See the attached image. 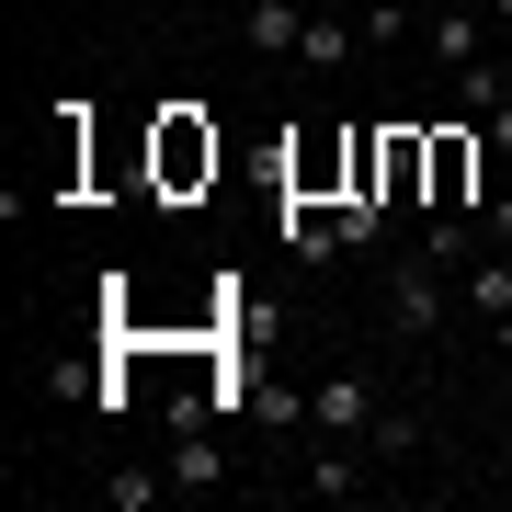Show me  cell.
I'll use <instances>...</instances> for the list:
<instances>
[{"mask_svg":"<svg viewBox=\"0 0 512 512\" xmlns=\"http://www.w3.org/2000/svg\"><path fill=\"white\" fill-rule=\"evenodd\" d=\"M353 23H365V46H399L410 23H421V0H365V12H353Z\"/></svg>","mask_w":512,"mask_h":512,"instance_id":"4fadbf2b","label":"cell"},{"mask_svg":"<svg viewBox=\"0 0 512 512\" xmlns=\"http://www.w3.org/2000/svg\"><path fill=\"white\" fill-rule=\"evenodd\" d=\"M194 171H217V137H205L194 114H171L160 126V183H194Z\"/></svg>","mask_w":512,"mask_h":512,"instance_id":"ba28073f","label":"cell"},{"mask_svg":"<svg viewBox=\"0 0 512 512\" xmlns=\"http://www.w3.org/2000/svg\"><path fill=\"white\" fill-rule=\"evenodd\" d=\"M160 490H171V467H114V478H103V501H114V512H148Z\"/></svg>","mask_w":512,"mask_h":512,"instance_id":"7c38bea8","label":"cell"},{"mask_svg":"<svg viewBox=\"0 0 512 512\" xmlns=\"http://www.w3.org/2000/svg\"><path fill=\"white\" fill-rule=\"evenodd\" d=\"M251 410H262V433H296V421H308V387H262Z\"/></svg>","mask_w":512,"mask_h":512,"instance_id":"9a60e30c","label":"cell"},{"mask_svg":"<svg viewBox=\"0 0 512 512\" xmlns=\"http://www.w3.org/2000/svg\"><path fill=\"white\" fill-rule=\"evenodd\" d=\"M490 12H501V23H512V0H490Z\"/></svg>","mask_w":512,"mask_h":512,"instance_id":"ffe728a7","label":"cell"},{"mask_svg":"<svg viewBox=\"0 0 512 512\" xmlns=\"http://www.w3.org/2000/svg\"><path fill=\"white\" fill-rule=\"evenodd\" d=\"M376 410H387V399H376V376H365V365H342V376H319V387H308V433L365 444V433H376Z\"/></svg>","mask_w":512,"mask_h":512,"instance_id":"3957f363","label":"cell"},{"mask_svg":"<svg viewBox=\"0 0 512 512\" xmlns=\"http://www.w3.org/2000/svg\"><path fill=\"white\" fill-rule=\"evenodd\" d=\"M387 319H399V342H433V330H444V262L433 251L387 262Z\"/></svg>","mask_w":512,"mask_h":512,"instance_id":"7a4b0ae2","label":"cell"},{"mask_svg":"<svg viewBox=\"0 0 512 512\" xmlns=\"http://www.w3.org/2000/svg\"><path fill=\"white\" fill-rule=\"evenodd\" d=\"M217 478H228V456H217V433H205V421H171V490H217Z\"/></svg>","mask_w":512,"mask_h":512,"instance_id":"8992f818","label":"cell"},{"mask_svg":"<svg viewBox=\"0 0 512 512\" xmlns=\"http://www.w3.org/2000/svg\"><path fill=\"white\" fill-rule=\"evenodd\" d=\"M365 444L399 467V456H421V421H410V410H376V433H365Z\"/></svg>","mask_w":512,"mask_h":512,"instance_id":"5bb4252c","label":"cell"},{"mask_svg":"<svg viewBox=\"0 0 512 512\" xmlns=\"http://www.w3.org/2000/svg\"><path fill=\"white\" fill-rule=\"evenodd\" d=\"M478 160H490V126H478V114L467 126H433V194L421 205H433V217H467L478 205Z\"/></svg>","mask_w":512,"mask_h":512,"instance_id":"6da1fadb","label":"cell"},{"mask_svg":"<svg viewBox=\"0 0 512 512\" xmlns=\"http://www.w3.org/2000/svg\"><path fill=\"white\" fill-rule=\"evenodd\" d=\"M421 46H433L444 69H478V12H421Z\"/></svg>","mask_w":512,"mask_h":512,"instance_id":"9c48e42d","label":"cell"},{"mask_svg":"<svg viewBox=\"0 0 512 512\" xmlns=\"http://www.w3.org/2000/svg\"><path fill=\"white\" fill-rule=\"evenodd\" d=\"M490 342H501V365H512V308H501V319H490Z\"/></svg>","mask_w":512,"mask_h":512,"instance_id":"ac0fdd59","label":"cell"},{"mask_svg":"<svg viewBox=\"0 0 512 512\" xmlns=\"http://www.w3.org/2000/svg\"><path fill=\"white\" fill-rule=\"evenodd\" d=\"M353 57H365V23H319V12H308V35H296V69H319V80H342Z\"/></svg>","mask_w":512,"mask_h":512,"instance_id":"52a82bcc","label":"cell"},{"mask_svg":"<svg viewBox=\"0 0 512 512\" xmlns=\"http://www.w3.org/2000/svg\"><path fill=\"white\" fill-rule=\"evenodd\" d=\"M296 35H308V0H239V46L251 57H296Z\"/></svg>","mask_w":512,"mask_h":512,"instance_id":"277c9868","label":"cell"},{"mask_svg":"<svg viewBox=\"0 0 512 512\" xmlns=\"http://www.w3.org/2000/svg\"><path fill=\"white\" fill-rule=\"evenodd\" d=\"M296 490H308V501H365V456H353L342 433H319V444H308V478H296Z\"/></svg>","mask_w":512,"mask_h":512,"instance_id":"5b68a950","label":"cell"},{"mask_svg":"<svg viewBox=\"0 0 512 512\" xmlns=\"http://www.w3.org/2000/svg\"><path fill=\"white\" fill-rule=\"evenodd\" d=\"M467 308H478V319L512 308V251H478V262H467Z\"/></svg>","mask_w":512,"mask_h":512,"instance_id":"8fae6325","label":"cell"},{"mask_svg":"<svg viewBox=\"0 0 512 512\" xmlns=\"http://www.w3.org/2000/svg\"><path fill=\"white\" fill-rule=\"evenodd\" d=\"M478 239H490V251H512V194H501V205H478Z\"/></svg>","mask_w":512,"mask_h":512,"instance_id":"2e32d148","label":"cell"},{"mask_svg":"<svg viewBox=\"0 0 512 512\" xmlns=\"http://www.w3.org/2000/svg\"><path fill=\"white\" fill-rule=\"evenodd\" d=\"M274 228H285V251H296V262H342V217H308V205H285Z\"/></svg>","mask_w":512,"mask_h":512,"instance_id":"30bf717a","label":"cell"},{"mask_svg":"<svg viewBox=\"0 0 512 512\" xmlns=\"http://www.w3.org/2000/svg\"><path fill=\"white\" fill-rule=\"evenodd\" d=\"M421 12H478V0H421Z\"/></svg>","mask_w":512,"mask_h":512,"instance_id":"d6986e66","label":"cell"},{"mask_svg":"<svg viewBox=\"0 0 512 512\" xmlns=\"http://www.w3.org/2000/svg\"><path fill=\"white\" fill-rule=\"evenodd\" d=\"M478 126H490V160L512 171V103H501V114H478Z\"/></svg>","mask_w":512,"mask_h":512,"instance_id":"e0dca14e","label":"cell"}]
</instances>
